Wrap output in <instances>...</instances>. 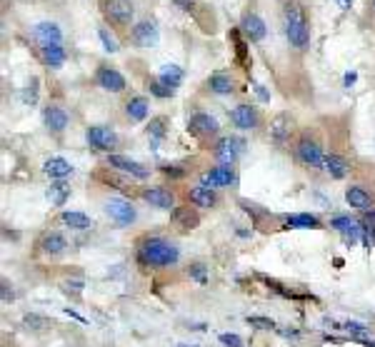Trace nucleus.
<instances>
[{
  "label": "nucleus",
  "mask_w": 375,
  "mask_h": 347,
  "mask_svg": "<svg viewBox=\"0 0 375 347\" xmlns=\"http://www.w3.org/2000/svg\"><path fill=\"white\" fill-rule=\"evenodd\" d=\"M135 260L143 270H171L180 262V245L165 235L145 232L135 240Z\"/></svg>",
  "instance_id": "f257e3e1"
},
{
  "label": "nucleus",
  "mask_w": 375,
  "mask_h": 347,
  "mask_svg": "<svg viewBox=\"0 0 375 347\" xmlns=\"http://www.w3.org/2000/svg\"><path fill=\"white\" fill-rule=\"evenodd\" d=\"M283 28L290 48L305 50L310 46V23L305 15V8L300 3H288L283 10Z\"/></svg>",
  "instance_id": "f03ea898"
},
{
  "label": "nucleus",
  "mask_w": 375,
  "mask_h": 347,
  "mask_svg": "<svg viewBox=\"0 0 375 347\" xmlns=\"http://www.w3.org/2000/svg\"><path fill=\"white\" fill-rule=\"evenodd\" d=\"M68 250H70V243H68V237L58 230H46L43 235L35 240V255L43 257V260H63L68 255Z\"/></svg>",
  "instance_id": "7ed1b4c3"
},
{
  "label": "nucleus",
  "mask_w": 375,
  "mask_h": 347,
  "mask_svg": "<svg viewBox=\"0 0 375 347\" xmlns=\"http://www.w3.org/2000/svg\"><path fill=\"white\" fill-rule=\"evenodd\" d=\"M296 157H298V163L303 165V168L320 170L323 160H325V150H323L320 140L313 138L310 132H305V135H300V138L296 140Z\"/></svg>",
  "instance_id": "20e7f679"
},
{
  "label": "nucleus",
  "mask_w": 375,
  "mask_h": 347,
  "mask_svg": "<svg viewBox=\"0 0 375 347\" xmlns=\"http://www.w3.org/2000/svg\"><path fill=\"white\" fill-rule=\"evenodd\" d=\"M103 210H106V215L110 217L118 228H131V225H135V220H138V210H135L133 200H128V197L123 195L106 197Z\"/></svg>",
  "instance_id": "39448f33"
},
{
  "label": "nucleus",
  "mask_w": 375,
  "mask_h": 347,
  "mask_svg": "<svg viewBox=\"0 0 375 347\" xmlns=\"http://www.w3.org/2000/svg\"><path fill=\"white\" fill-rule=\"evenodd\" d=\"M86 140L93 150L108 152V155H113L120 145L118 132L113 130V128H108V125H90V128L86 130Z\"/></svg>",
  "instance_id": "423d86ee"
},
{
  "label": "nucleus",
  "mask_w": 375,
  "mask_h": 347,
  "mask_svg": "<svg viewBox=\"0 0 375 347\" xmlns=\"http://www.w3.org/2000/svg\"><path fill=\"white\" fill-rule=\"evenodd\" d=\"M293 132H296V118L290 115V112H278L276 118L270 120V128H268V135H270V143L285 150L293 140Z\"/></svg>",
  "instance_id": "0eeeda50"
},
{
  "label": "nucleus",
  "mask_w": 375,
  "mask_h": 347,
  "mask_svg": "<svg viewBox=\"0 0 375 347\" xmlns=\"http://www.w3.org/2000/svg\"><path fill=\"white\" fill-rule=\"evenodd\" d=\"M245 152V140L235 138V135H223L218 138L213 145V157L218 160V165H235L238 157Z\"/></svg>",
  "instance_id": "6e6552de"
},
{
  "label": "nucleus",
  "mask_w": 375,
  "mask_h": 347,
  "mask_svg": "<svg viewBox=\"0 0 375 347\" xmlns=\"http://www.w3.org/2000/svg\"><path fill=\"white\" fill-rule=\"evenodd\" d=\"M235 180H238L235 168H231V165H213V168L200 172V185H203V188H211V190L233 188Z\"/></svg>",
  "instance_id": "1a4fd4ad"
},
{
  "label": "nucleus",
  "mask_w": 375,
  "mask_h": 347,
  "mask_svg": "<svg viewBox=\"0 0 375 347\" xmlns=\"http://www.w3.org/2000/svg\"><path fill=\"white\" fill-rule=\"evenodd\" d=\"M106 165L110 170L115 172H123V175H131L135 180H148L151 177V168L138 160H133V157H125V155H118V152H113V155L106 157Z\"/></svg>",
  "instance_id": "9d476101"
},
{
  "label": "nucleus",
  "mask_w": 375,
  "mask_h": 347,
  "mask_svg": "<svg viewBox=\"0 0 375 347\" xmlns=\"http://www.w3.org/2000/svg\"><path fill=\"white\" fill-rule=\"evenodd\" d=\"M140 200L148 203L151 208L155 210H173L175 208V192L171 188H165V185H145L138 190Z\"/></svg>",
  "instance_id": "9b49d317"
},
{
  "label": "nucleus",
  "mask_w": 375,
  "mask_h": 347,
  "mask_svg": "<svg viewBox=\"0 0 375 347\" xmlns=\"http://www.w3.org/2000/svg\"><path fill=\"white\" fill-rule=\"evenodd\" d=\"M188 132H191L193 138H198V140L215 138L218 132H220V123L213 118L211 112L198 110V112H193L191 118H188Z\"/></svg>",
  "instance_id": "f8f14e48"
},
{
  "label": "nucleus",
  "mask_w": 375,
  "mask_h": 347,
  "mask_svg": "<svg viewBox=\"0 0 375 347\" xmlns=\"http://www.w3.org/2000/svg\"><path fill=\"white\" fill-rule=\"evenodd\" d=\"M231 123L243 132L258 130V128H260V112H258L256 105L240 103L231 110Z\"/></svg>",
  "instance_id": "ddd939ff"
},
{
  "label": "nucleus",
  "mask_w": 375,
  "mask_h": 347,
  "mask_svg": "<svg viewBox=\"0 0 375 347\" xmlns=\"http://www.w3.org/2000/svg\"><path fill=\"white\" fill-rule=\"evenodd\" d=\"M103 15H106L108 23L113 26H131L133 20V6L128 0H103Z\"/></svg>",
  "instance_id": "4468645a"
},
{
  "label": "nucleus",
  "mask_w": 375,
  "mask_h": 347,
  "mask_svg": "<svg viewBox=\"0 0 375 347\" xmlns=\"http://www.w3.org/2000/svg\"><path fill=\"white\" fill-rule=\"evenodd\" d=\"M68 123H70V115H68L66 108H60L55 103H48L43 108V125L48 128V132L60 135V132L68 130Z\"/></svg>",
  "instance_id": "2eb2a0df"
},
{
  "label": "nucleus",
  "mask_w": 375,
  "mask_h": 347,
  "mask_svg": "<svg viewBox=\"0 0 375 347\" xmlns=\"http://www.w3.org/2000/svg\"><path fill=\"white\" fill-rule=\"evenodd\" d=\"M171 223L180 230V232H193L200 225V212L193 205H175L171 210Z\"/></svg>",
  "instance_id": "dca6fc26"
},
{
  "label": "nucleus",
  "mask_w": 375,
  "mask_h": 347,
  "mask_svg": "<svg viewBox=\"0 0 375 347\" xmlns=\"http://www.w3.org/2000/svg\"><path fill=\"white\" fill-rule=\"evenodd\" d=\"M95 83L98 88H103L106 92H123L128 88V80L123 78V72L115 70V68L100 66L98 72H95Z\"/></svg>",
  "instance_id": "f3484780"
},
{
  "label": "nucleus",
  "mask_w": 375,
  "mask_h": 347,
  "mask_svg": "<svg viewBox=\"0 0 375 347\" xmlns=\"http://www.w3.org/2000/svg\"><path fill=\"white\" fill-rule=\"evenodd\" d=\"M330 180H343V177L350 175V160L345 155H338V152H325V160H323V168H320Z\"/></svg>",
  "instance_id": "a211bd4d"
},
{
  "label": "nucleus",
  "mask_w": 375,
  "mask_h": 347,
  "mask_svg": "<svg viewBox=\"0 0 375 347\" xmlns=\"http://www.w3.org/2000/svg\"><path fill=\"white\" fill-rule=\"evenodd\" d=\"M345 203L360 212H368L375 208V195L363 185H350V188H345Z\"/></svg>",
  "instance_id": "6ab92c4d"
},
{
  "label": "nucleus",
  "mask_w": 375,
  "mask_h": 347,
  "mask_svg": "<svg viewBox=\"0 0 375 347\" xmlns=\"http://www.w3.org/2000/svg\"><path fill=\"white\" fill-rule=\"evenodd\" d=\"M133 43L138 48H153L155 43H158V28H155V23H151V20H143V23H138V26L133 28V33H131Z\"/></svg>",
  "instance_id": "aec40b11"
},
{
  "label": "nucleus",
  "mask_w": 375,
  "mask_h": 347,
  "mask_svg": "<svg viewBox=\"0 0 375 347\" xmlns=\"http://www.w3.org/2000/svg\"><path fill=\"white\" fill-rule=\"evenodd\" d=\"M20 328L26 330V333H30V335H46V333H50L55 325H53V320H50V317H46V315L26 313L23 317H20Z\"/></svg>",
  "instance_id": "412c9836"
},
{
  "label": "nucleus",
  "mask_w": 375,
  "mask_h": 347,
  "mask_svg": "<svg viewBox=\"0 0 375 347\" xmlns=\"http://www.w3.org/2000/svg\"><path fill=\"white\" fill-rule=\"evenodd\" d=\"M240 30L245 33V38L250 40V43H260V40L268 35V28H265L263 18L256 13H245L243 15V23H240Z\"/></svg>",
  "instance_id": "4be33fe9"
},
{
  "label": "nucleus",
  "mask_w": 375,
  "mask_h": 347,
  "mask_svg": "<svg viewBox=\"0 0 375 347\" xmlns=\"http://www.w3.org/2000/svg\"><path fill=\"white\" fill-rule=\"evenodd\" d=\"M58 223L68 230H75V232H86L93 228V220L86 212H78V210H63L58 215Z\"/></svg>",
  "instance_id": "5701e85b"
},
{
  "label": "nucleus",
  "mask_w": 375,
  "mask_h": 347,
  "mask_svg": "<svg viewBox=\"0 0 375 347\" xmlns=\"http://www.w3.org/2000/svg\"><path fill=\"white\" fill-rule=\"evenodd\" d=\"M188 200L198 210H213L218 205V192L211 190V188H203V185H195V188L188 190Z\"/></svg>",
  "instance_id": "b1692460"
},
{
  "label": "nucleus",
  "mask_w": 375,
  "mask_h": 347,
  "mask_svg": "<svg viewBox=\"0 0 375 347\" xmlns=\"http://www.w3.org/2000/svg\"><path fill=\"white\" fill-rule=\"evenodd\" d=\"M148 115H151V103H148L145 95H133L125 103V118L131 120V123H143Z\"/></svg>",
  "instance_id": "393cba45"
},
{
  "label": "nucleus",
  "mask_w": 375,
  "mask_h": 347,
  "mask_svg": "<svg viewBox=\"0 0 375 347\" xmlns=\"http://www.w3.org/2000/svg\"><path fill=\"white\" fill-rule=\"evenodd\" d=\"M43 175L50 177V180H66V177L73 175V165L68 163L66 157H48L43 163Z\"/></svg>",
  "instance_id": "a878e982"
},
{
  "label": "nucleus",
  "mask_w": 375,
  "mask_h": 347,
  "mask_svg": "<svg viewBox=\"0 0 375 347\" xmlns=\"http://www.w3.org/2000/svg\"><path fill=\"white\" fill-rule=\"evenodd\" d=\"M205 86H208V90L213 95H231V92H235V80H233L231 72H213Z\"/></svg>",
  "instance_id": "bb28decb"
},
{
  "label": "nucleus",
  "mask_w": 375,
  "mask_h": 347,
  "mask_svg": "<svg viewBox=\"0 0 375 347\" xmlns=\"http://www.w3.org/2000/svg\"><path fill=\"white\" fill-rule=\"evenodd\" d=\"M285 228H303V230H320L323 220L318 215H310V212H296V215H285L283 217Z\"/></svg>",
  "instance_id": "cd10ccee"
},
{
  "label": "nucleus",
  "mask_w": 375,
  "mask_h": 347,
  "mask_svg": "<svg viewBox=\"0 0 375 347\" xmlns=\"http://www.w3.org/2000/svg\"><path fill=\"white\" fill-rule=\"evenodd\" d=\"M40 55L46 60V66L50 68H60L66 63V48L60 46V43H46V46L40 48Z\"/></svg>",
  "instance_id": "c85d7f7f"
},
{
  "label": "nucleus",
  "mask_w": 375,
  "mask_h": 347,
  "mask_svg": "<svg viewBox=\"0 0 375 347\" xmlns=\"http://www.w3.org/2000/svg\"><path fill=\"white\" fill-rule=\"evenodd\" d=\"M33 35L40 40V46H46V43H60V40H63V30H60L55 23H38Z\"/></svg>",
  "instance_id": "c756f323"
},
{
  "label": "nucleus",
  "mask_w": 375,
  "mask_h": 347,
  "mask_svg": "<svg viewBox=\"0 0 375 347\" xmlns=\"http://www.w3.org/2000/svg\"><path fill=\"white\" fill-rule=\"evenodd\" d=\"M68 195H70V188L66 185V180H55V183L48 188V200H50L55 208H63Z\"/></svg>",
  "instance_id": "7c9ffc66"
},
{
  "label": "nucleus",
  "mask_w": 375,
  "mask_h": 347,
  "mask_svg": "<svg viewBox=\"0 0 375 347\" xmlns=\"http://www.w3.org/2000/svg\"><path fill=\"white\" fill-rule=\"evenodd\" d=\"M165 135H168V118L165 115L151 118V123H148V138L153 140V145H158Z\"/></svg>",
  "instance_id": "2f4dec72"
},
{
  "label": "nucleus",
  "mask_w": 375,
  "mask_h": 347,
  "mask_svg": "<svg viewBox=\"0 0 375 347\" xmlns=\"http://www.w3.org/2000/svg\"><path fill=\"white\" fill-rule=\"evenodd\" d=\"M148 90H151V95H155V98H160V100H168V98H173V95H175V88L168 86L160 75H158V78L148 80Z\"/></svg>",
  "instance_id": "473e14b6"
},
{
  "label": "nucleus",
  "mask_w": 375,
  "mask_h": 347,
  "mask_svg": "<svg viewBox=\"0 0 375 347\" xmlns=\"http://www.w3.org/2000/svg\"><path fill=\"white\" fill-rule=\"evenodd\" d=\"M83 288H86V282L80 280V277H68V280L60 282V293L68 295V297H73V300H80Z\"/></svg>",
  "instance_id": "72a5a7b5"
},
{
  "label": "nucleus",
  "mask_w": 375,
  "mask_h": 347,
  "mask_svg": "<svg viewBox=\"0 0 375 347\" xmlns=\"http://www.w3.org/2000/svg\"><path fill=\"white\" fill-rule=\"evenodd\" d=\"M160 78H163L171 88H178L180 83H183L185 72H183V68H180V66H165L163 72H160Z\"/></svg>",
  "instance_id": "f704fd0d"
},
{
  "label": "nucleus",
  "mask_w": 375,
  "mask_h": 347,
  "mask_svg": "<svg viewBox=\"0 0 375 347\" xmlns=\"http://www.w3.org/2000/svg\"><path fill=\"white\" fill-rule=\"evenodd\" d=\"M188 277L200 282V285H205V282H208V268H205L203 262H193V265H188Z\"/></svg>",
  "instance_id": "c9c22d12"
},
{
  "label": "nucleus",
  "mask_w": 375,
  "mask_h": 347,
  "mask_svg": "<svg viewBox=\"0 0 375 347\" xmlns=\"http://www.w3.org/2000/svg\"><path fill=\"white\" fill-rule=\"evenodd\" d=\"M158 168H160V172H163V175L173 177V180H180V177H185V175H188V168H183V165H171V163H163V165H158Z\"/></svg>",
  "instance_id": "e433bc0d"
},
{
  "label": "nucleus",
  "mask_w": 375,
  "mask_h": 347,
  "mask_svg": "<svg viewBox=\"0 0 375 347\" xmlns=\"http://www.w3.org/2000/svg\"><path fill=\"white\" fill-rule=\"evenodd\" d=\"M248 325L256 330H276V322L270 317H260V315H248Z\"/></svg>",
  "instance_id": "4c0bfd02"
},
{
  "label": "nucleus",
  "mask_w": 375,
  "mask_h": 347,
  "mask_svg": "<svg viewBox=\"0 0 375 347\" xmlns=\"http://www.w3.org/2000/svg\"><path fill=\"white\" fill-rule=\"evenodd\" d=\"M98 35H100V40H103V46H106L108 52H118V40L113 38L106 28H98Z\"/></svg>",
  "instance_id": "58836bf2"
},
{
  "label": "nucleus",
  "mask_w": 375,
  "mask_h": 347,
  "mask_svg": "<svg viewBox=\"0 0 375 347\" xmlns=\"http://www.w3.org/2000/svg\"><path fill=\"white\" fill-rule=\"evenodd\" d=\"M343 330H348L350 335H356L358 340H363V335L370 333L368 325H360V322H345V325H343Z\"/></svg>",
  "instance_id": "ea45409f"
},
{
  "label": "nucleus",
  "mask_w": 375,
  "mask_h": 347,
  "mask_svg": "<svg viewBox=\"0 0 375 347\" xmlns=\"http://www.w3.org/2000/svg\"><path fill=\"white\" fill-rule=\"evenodd\" d=\"M220 342H223L225 347H245L243 337H240V335H235V333H223V335H220Z\"/></svg>",
  "instance_id": "a19ab883"
},
{
  "label": "nucleus",
  "mask_w": 375,
  "mask_h": 347,
  "mask_svg": "<svg viewBox=\"0 0 375 347\" xmlns=\"http://www.w3.org/2000/svg\"><path fill=\"white\" fill-rule=\"evenodd\" d=\"M3 305H10V302H15V290H13V282H8L6 277H3Z\"/></svg>",
  "instance_id": "79ce46f5"
},
{
  "label": "nucleus",
  "mask_w": 375,
  "mask_h": 347,
  "mask_svg": "<svg viewBox=\"0 0 375 347\" xmlns=\"http://www.w3.org/2000/svg\"><path fill=\"white\" fill-rule=\"evenodd\" d=\"M240 205H243V210L248 212V215H256V217H265V215H268V212H265V210H260V205H256V203L240 200Z\"/></svg>",
  "instance_id": "37998d69"
},
{
  "label": "nucleus",
  "mask_w": 375,
  "mask_h": 347,
  "mask_svg": "<svg viewBox=\"0 0 375 347\" xmlns=\"http://www.w3.org/2000/svg\"><path fill=\"white\" fill-rule=\"evenodd\" d=\"M35 100H38V80H30V83H28V90H26V103H30L33 105Z\"/></svg>",
  "instance_id": "c03bdc74"
},
{
  "label": "nucleus",
  "mask_w": 375,
  "mask_h": 347,
  "mask_svg": "<svg viewBox=\"0 0 375 347\" xmlns=\"http://www.w3.org/2000/svg\"><path fill=\"white\" fill-rule=\"evenodd\" d=\"M363 225H368V230H375V208L363 212Z\"/></svg>",
  "instance_id": "a18cd8bd"
},
{
  "label": "nucleus",
  "mask_w": 375,
  "mask_h": 347,
  "mask_svg": "<svg viewBox=\"0 0 375 347\" xmlns=\"http://www.w3.org/2000/svg\"><path fill=\"white\" fill-rule=\"evenodd\" d=\"M175 3V8H180V10H193V6H195V0H173Z\"/></svg>",
  "instance_id": "49530a36"
},
{
  "label": "nucleus",
  "mask_w": 375,
  "mask_h": 347,
  "mask_svg": "<svg viewBox=\"0 0 375 347\" xmlns=\"http://www.w3.org/2000/svg\"><path fill=\"white\" fill-rule=\"evenodd\" d=\"M336 3H338L340 8H350V3H353V0H336Z\"/></svg>",
  "instance_id": "de8ad7c7"
}]
</instances>
